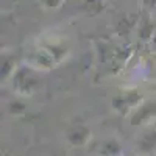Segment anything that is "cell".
I'll return each instance as SVG.
<instances>
[{
  "mask_svg": "<svg viewBox=\"0 0 156 156\" xmlns=\"http://www.w3.org/2000/svg\"><path fill=\"white\" fill-rule=\"evenodd\" d=\"M151 3H153V5H156V0H151Z\"/></svg>",
  "mask_w": 156,
  "mask_h": 156,
  "instance_id": "cell-1",
  "label": "cell"
}]
</instances>
